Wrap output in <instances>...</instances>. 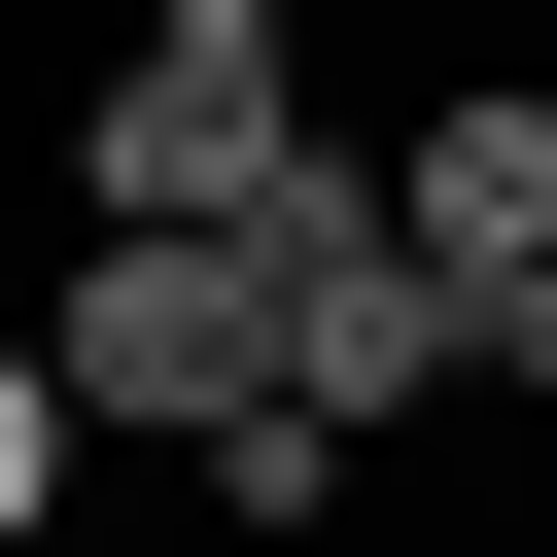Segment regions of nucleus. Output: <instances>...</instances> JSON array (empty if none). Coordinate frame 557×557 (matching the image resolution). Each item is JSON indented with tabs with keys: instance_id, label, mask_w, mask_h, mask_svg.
<instances>
[{
	"instance_id": "423d86ee",
	"label": "nucleus",
	"mask_w": 557,
	"mask_h": 557,
	"mask_svg": "<svg viewBox=\"0 0 557 557\" xmlns=\"http://www.w3.org/2000/svg\"><path fill=\"white\" fill-rule=\"evenodd\" d=\"M139 35H313V0H139Z\"/></svg>"
},
{
	"instance_id": "39448f33",
	"label": "nucleus",
	"mask_w": 557,
	"mask_h": 557,
	"mask_svg": "<svg viewBox=\"0 0 557 557\" xmlns=\"http://www.w3.org/2000/svg\"><path fill=\"white\" fill-rule=\"evenodd\" d=\"M487 383H522V418H557V244H522V313H487Z\"/></svg>"
},
{
	"instance_id": "7ed1b4c3",
	"label": "nucleus",
	"mask_w": 557,
	"mask_h": 557,
	"mask_svg": "<svg viewBox=\"0 0 557 557\" xmlns=\"http://www.w3.org/2000/svg\"><path fill=\"white\" fill-rule=\"evenodd\" d=\"M383 209H418V244H453V278L522 313V244H557V70H453V104L383 139Z\"/></svg>"
},
{
	"instance_id": "f257e3e1",
	"label": "nucleus",
	"mask_w": 557,
	"mask_h": 557,
	"mask_svg": "<svg viewBox=\"0 0 557 557\" xmlns=\"http://www.w3.org/2000/svg\"><path fill=\"white\" fill-rule=\"evenodd\" d=\"M35 348H70V418H104V453L278 418V209H244V244H209V209H104V244L35 278Z\"/></svg>"
},
{
	"instance_id": "20e7f679",
	"label": "nucleus",
	"mask_w": 557,
	"mask_h": 557,
	"mask_svg": "<svg viewBox=\"0 0 557 557\" xmlns=\"http://www.w3.org/2000/svg\"><path fill=\"white\" fill-rule=\"evenodd\" d=\"M70 453H104V418H70V348H35V313H0V557H35V522H70Z\"/></svg>"
},
{
	"instance_id": "f03ea898",
	"label": "nucleus",
	"mask_w": 557,
	"mask_h": 557,
	"mask_svg": "<svg viewBox=\"0 0 557 557\" xmlns=\"http://www.w3.org/2000/svg\"><path fill=\"white\" fill-rule=\"evenodd\" d=\"M313 174H348L313 35H104V70H70V209H209V244H244V209H313Z\"/></svg>"
}]
</instances>
